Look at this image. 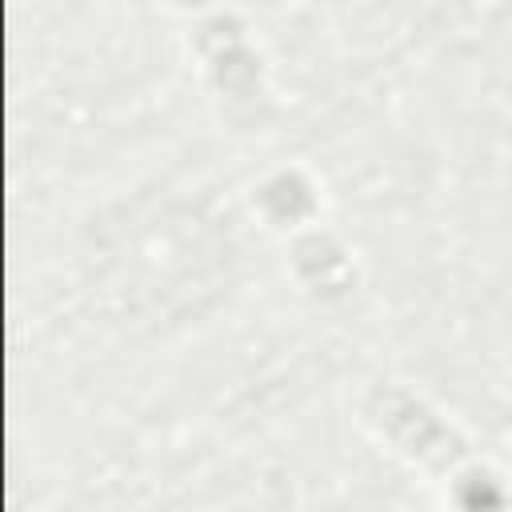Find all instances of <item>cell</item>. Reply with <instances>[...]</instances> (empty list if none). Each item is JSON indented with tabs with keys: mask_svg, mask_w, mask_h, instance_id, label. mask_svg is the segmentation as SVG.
<instances>
[{
	"mask_svg": "<svg viewBox=\"0 0 512 512\" xmlns=\"http://www.w3.org/2000/svg\"><path fill=\"white\" fill-rule=\"evenodd\" d=\"M180 4H192V8H204V4H212V0H180Z\"/></svg>",
	"mask_w": 512,
	"mask_h": 512,
	"instance_id": "cell-1",
	"label": "cell"
}]
</instances>
